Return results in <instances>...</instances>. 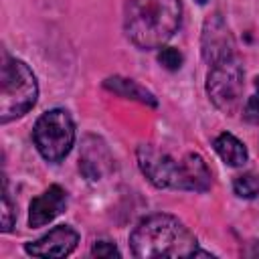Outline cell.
I'll return each mask as SVG.
<instances>
[{"label": "cell", "mask_w": 259, "mask_h": 259, "mask_svg": "<svg viewBox=\"0 0 259 259\" xmlns=\"http://www.w3.org/2000/svg\"><path fill=\"white\" fill-rule=\"evenodd\" d=\"M233 190L239 198H255L259 196V176L255 172H245L235 178Z\"/></svg>", "instance_id": "obj_14"}, {"label": "cell", "mask_w": 259, "mask_h": 259, "mask_svg": "<svg viewBox=\"0 0 259 259\" xmlns=\"http://www.w3.org/2000/svg\"><path fill=\"white\" fill-rule=\"evenodd\" d=\"M136 156H138V166H140L142 174L156 188H176L178 190L180 160H174L168 152H164L152 144L138 146Z\"/></svg>", "instance_id": "obj_6"}, {"label": "cell", "mask_w": 259, "mask_h": 259, "mask_svg": "<svg viewBox=\"0 0 259 259\" xmlns=\"http://www.w3.org/2000/svg\"><path fill=\"white\" fill-rule=\"evenodd\" d=\"M67 206V192L63 186L53 184L42 194L32 198L28 208V225L30 227H45L55 217H59Z\"/></svg>", "instance_id": "obj_9"}, {"label": "cell", "mask_w": 259, "mask_h": 259, "mask_svg": "<svg viewBox=\"0 0 259 259\" xmlns=\"http://www.w3.org/2000/svg\"><path fill=\"white\" fill-rule=\"evenodd\" d=\"M91 255L93 257H119V251H117V247L113 245V243H109V241H97L93 247H91Z\"/></svg>", "instance_id": "obj_18"}, {"label": "cell", "mask_w": 259, "mask_h": 259, "mask_svg": "<svg viewBox=\"0 0 259 259\" xmlns=\"http://www.w3.org/2000/svg\"><path fill=\"white\" fill-rule=\"evenodd\" d=\"M243 77V65L235 55L210 65V71L206 75V93L217 109L233 113L239 107L245 87Z\"/></svg>", "instance_id": "obj_5"}, {"label": "cell", "mask_w": 259, "mask_h": 259, "mask_svg": "<svg viewBox=\"0 0 259 259\" xmlns=\"http://www.w3.org/2000/svg\"><path fill=\"white\" fill-rule=\"evenodd\" d=\"M212 146H214V152L221 156V160L225 164H229V166H235V168L243 166L247 162V158H249V152H247L245 144L239 138H235L233 134L223 132L221 136H217Z\"/></svg>", "instance_id": "obj_13"}, {"label": "cell", "mask_w": 259, "mask_h": 259, "mask_svg": "<svg viewBox=\"0 0 259 259\" xmlns=\"http://www.w3.org/2000/svg\"><path fill=\"white\" fill-rule=\"evenodd\" d=\"M180 0H127L123 8L125 36L142 51L164 47L180 28Z\"/></svg>", "instance_id": "obj_1"}, {"label": "cell", "mask_w": 259, "mask_h": 259, "mask_svg": "<svg viewBox=\"0 0 259 259\" xmlns=\"http://www.w3.org/2000/svg\"><path fill=\"white\" fill-rule=\"evenodd\" d=\"M200 47H202V57L208 65H214V63L235 55L233 34L221 14H212L204 20Z\"/></svg>", "instance_id": "obj_7"}, {"label": "cell", "mask_w": 259, "mask_h": 259, "mask_svg": "<svg viewBox=\"0 0 259 259\" xmlns=\"http://www.w3.org/2000/svg\"><path fill=\"white\" fill-rule=\"evenodd\" d=\"M79 233L69 225H57L47 235L24 245V251L32 257H67L75 251Z\"/></svg>", "instance_id": "obj_8"}, {"label": "cell", "mask_w": 259, "mask_h": 259, "mask_svg": "<svg viewBox=\"0 0 259 259\" xmlns=\"http://www.w3.org/2000/svg\"><path fill=\"white\" fill-rule=\"evenodd\" d=\"M212 186V174L206 166L204 158L196 152H188L180 160V176H178V190H192V192H206Z\"/></svg>", "instance_id": "obj_11"}, {"label": "cell", "mask_w": 259, "mask_h": 259, "mask_svg": "<svg viewBox=\"0 0 259 259\" xmlns=\"http://www.w3.org/2000/svg\"><path fill=\"white\" fill-rule=\"evenodd\" d=\"M196 2H198V4H206V0H196Z\"/></svg>", "instance_id": "obj_19"}, {"label": "cell", "mask_w": 259, "mask_h": 259, "mask_svg": "<svg viewBox=\"0 0 259 259\" xmlns=\"http://www.w3.org/2000/svg\"><path fill=\"white\" fill-rule=\"evenodd\" d=\"M158 63L168 71H178L182 67V55L178 49L162 47V51L158 53Z\"/></svg>", "instance_id": "obj_15"}, {"label": "cell", "mask_w": 259, "mask_h": 259, "mask_svg": "<svg viewBox=\"0 0 259 259\" xmlns=\"http://www.w3.org/2000/svg\"><path fill=\"white\" fill-rule=\"evenodd\" d=\"M132 253L140 259L192 257L198 249L194 233L172 214H152L142 219L130 235Z\"/></svg>", "instance_id": "obj_2"}, {"label": "cell", "mask_w": 259, "mask_h": 259, "mask_svg": "<svg viewBox=\"0 0 259 259\" xmlns=\"http://www.w3.org/2000/svg\"><path fill=\"white\" fill-rule=\"evenodd\" d=\"M113 168V158L107 150V146L99 138H85L81 156H79V170L89 180H99L103 174H107Z\"/></svg>", "instance_id": "obj_10"}, {"label": "cell", "mask_w": 259, "mask_h": 259, "mask_svg": "<svg viewBox=\"0 0 259 259\" xmlns=\"http://www.w3.org/2000/svg\"><path fill=\"white\" fill-rule=\"evenodd\" d=\"M103 87L119 97H125V99H136L144 105H150V107H156L158 105V99L154 97L152 91L144 89L142 85H138L134 79H125V77H119V75H113V77H107L103 81Z\"/></svg>", "instance_id": "obj_12"}, {"label": "cell", "mask_w": 259, "mask_h": 259, "mask_svg": "<svg viewBox=\"0 0 259 259\" xmlns=\"http://www.w3.org/2000/svg\"><path fill=\"white\" fill-rule=\"evenodd\" d=\"M36 97L38 85L30 67L20 59L4 55L0 69V121L8 123L22 117L34 107Z\"/></svg>", "instance_id": "obj_3"}, {"label": "cell", "mask_w": 259, "mask_h": 259, "mask_svg": "<svg viewBox=\"0 0 259 259\" xmlns=\"http://www.w3.org/2000/svg\"><path fill=\"white\" fill-rule=\"evenodd\" d=\"M253 85H255V91H253V95L249 97V101L243 109V115H245L247 121H259V77H255Z\"/></svg>", "instance_id": "obj_17"}, {"label": "cell", "mask_w": 259, "mask_h": 259, "mask_svg": "<svg viewBox=\"0 0 259 259\" xmlns=\"http://www.w3.org/2000/svg\"><path fill=\"white\" fill-rule=\"evenodd\" d=\"M16 221V206L12 204L10 196H8V188H6V180H4V190H2V231L8 233L12 229Z\"/></svg>", "instance_id": "obj_16"}, {"label": "cell", "mask_w": 259, "mask_h": 259, "mask_svg": "<svg viewBox=\"0 0 259 259\" xmlns=\"http://www.w3.org/2000/svg\"><path fill=\"white\" fill-rule=\"evenodd\" d=\"M32 140L45 160L61 162L75 144V123L65 109H49L36 119Z\"/></svg>", "instance_id": "obj_4"}]
</instances>
